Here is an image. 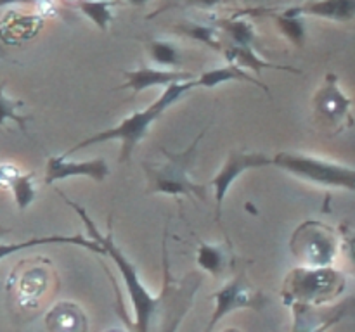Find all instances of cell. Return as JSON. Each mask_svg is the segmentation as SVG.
Wrapping results in <instances>:
<instances>
[{
  "label": "cell",
  "mask_w": 355,
  "mask_h": 332,
  "mask_svg": "<svg viewBox=\"0 0 355 332\" xmlns=\"http://www.w3.org/2000/svg\"><path fill=\"white\" fill-rule=\"evenodd\" d=\"M218 26L224 28L238 47H253L257 40L255 28L246 19H224L218 21Z\"/></svg>",
  "instance_id": "44dd1931"
},
{
  "label": "cell",
  "mask_w": 355,
  "mask_h": 332,
  "mask_svg": "<svg viewBox=\"0 0 355 332\" xmlns=\"http://www.w3.org/2000/svg\"><path fill=\"white\" fill-rule=\"evenodd\" d=\"M0 185L12 190L14 201L21 211L26 210L37 197V187L31 173H21L12 165H0Z\"/></svg>",
  "instance_id": "5bb4252c"
},
{
  "label": "cell",
  "mask_w": 355,
  "mask_h": 332,
  "mask_svg": "<svg viewBox=\"0 0 355 332\" xmlns=\"http://www.w3.org/2000/svg\"><path fill=\"white\" fill-rule=\"evenodd\" d=\"M225 82L250 83V85L260 86V89H263L267 93H269V89H267L260 80L253 78V76H250L245 69H241L236 64H231V62H229L227 66H222V68H215V69H210V71L203 73L200 78L194 80V85L203 86V89H215V86Z\"/></svg>",
  "instance_id": "e0dca14e"
},
{
  "label": "cell",
  "mask_w": 355,
  "mask_h": 332,
  "mask_svg": "<svg viewBox=\"0 0 355 332\" xmlns=\"http://www.w3.org/2000/svg\"><path fill=\"white\" fill-rule=\"evenodd\" d=\"M110 175V166L103 158L89 159V161H71L62 154L51 156L45 166V183L58 182V180H66L69 176H87L96 182H103Z\"/></svg>",
  "instance_id": "30bf717a"
},
{
  "label": "cell",
  "mask_w": 355,
  "mask_h": 332,
  "mask_svg": "<svg viewBox=\"0 0 355 332\" xmlns=\"http://www.w3.org/2000/svg\"><path fill=\"white\" fill-rule=\"evenodd\" d=\"M193 89H196L193 82H184V83H173V85L166 86L165 92L151 104L146 109L142 111H135L134 114H130L128 118H125L120 124L113 128H107V130L99 131L96 135H90V137L83 138L80 144L73 145L69 151H66L64 158H69L73 152L80 151V149H85L89 145H96V144H103V142H110V140H118L121 142V152L118 156V161L120 163H127L130 159L132 152L134 149L137 147L139 142L146 137L148 130L151 128V124L155 123L158 118L163 116L166 109H168L172 104H175L177 100L182 99V95L186 92H191Z\"/></svg>",
  "instance_id": "6da1fadb"
},
{
  "label": "cell",
  "mask_w": 355,
  "mask_h": 332,
  "mask_svg": "<svg viewBox=\"0 0 355 332\" xmlns=\"http://www.w3.org/2000/svg\"><path fill=\"white\" fill-rule=\"evenodd\" d=\"M177 30L180 33L187 35V37L194 38V40L201 42V44L208 45L211 48H218L217 42V28L214 26H207V24H200V23H186V24H179Z\"/></svg>",
  "instance_id": "603a6c76"
},
{
  "label": "cell",
  "mask_w": 355,
  "mask_h": 332,
  "mask_svg": "<svg viewBox=\"0 0 355 332\" xmlns=\"http://www.w3.org/2000/svg\"><path fill=\"white\" fill-rule=\"evenodd\" d=\"M276 168L284 169L305 182L315 183L333 189H355V172L352 166L342 163L328 161L322 158H314L307 154H293V152H277L272 158Z\"/></svg>",
  "instance_id": "5b68a950"
},
{
  "label": "cell",
  "mask_w": 355,
  "mask_h": 332,
  "mask_svg": "<svg viewBox=\"0 0 355 332\" xmlns=\"http://www.w3.org/2000/svg\"><path fill=\"white\" fill-rule=\"evenodd\" d=\"M347 287V277L331 266H298L291 270L284 279V304H311L324 306L343 294Z\"/></svg>",
  "instance_id": "3957f363"
},
{
  "label": "cell",
  "mask_w": 355,
  "mask_h": 332,
  "mask_svg": "<svg viewBox=\"0 0 355 332\" xmlns=\"http://www.w3.org/2000/svg\"><path fill=\"white\" fill-rule=\"evenodd\" d=\"M272 165V158L262 154V152H239L232 151L225 159L224 166L220 172L210 180V185L215 190V203H217V220H220L222 204H224L225 196H227L229 189L232 183L238 180L245 172L255 168H263V166Z\"/></svg>",
  "instance_id": "9c48e42d"
},
{
  "label": "cell",
  "mask_w": 355,
  "mask_h": 332,
  "mask_svg": "<svg viewBox=\"0 0 355 332\" xmlns=\"http://www.w3.org/2000/svg\"><path fill=\"white\" fill-rule=\"evenodd\" d=\"M6 232H7L6 228H0V235H2V234H6Z\"/></svg>",
  "instance_id": "f1b7e54d"
},
{
  "label": "cell",
  "mask_w": 355,
  "mask_h": 332,
  "mask_svg": "<svg viewBox=\"0 0 355 332\" xmlns=\"http://www.w3.org/2000/svg\"><path fill=\"white\" fill-rule=\"evenodd\" d=\"M128 3H132V6H144V3H148L149 0H127Z\"/></svg>",
  "instance_id": "83f0119b"
},
{
  "label": "cell",
  "mask_w": 355,
  "mask_h": 332,
  "mask_svg": "<svg viewBox=\"0 0 355 332\" xmlns=\"http://www.w3.org/2000/svg\"><path fill=\"white\" fill-rule=\"evenodd\" d=\"M277 26H279L281 33L288 38V40L293 42L295 45H304L305 42V24L302 21L300 16L293 14L291 10H286L284 14L276 17Z\"/></svg>",
  "instance_id": "7402d4cb"
},
{
  "label": "cell",
  "mask_w": 355,
  "mask_h": 332,
  "mask_svg": "<svg viewBox=\"0 0 355 332\" xmlns=\"http://www.w3.org/2000/svg\"><path fill=\"white\" fill-rule=\"evenodd\" d=\"M78 9L82 10L83 16L87 19L92 21L99 30H107L110 28L111 19H113V12H111V0H80Z\"/></svg>",
  "instance_id": "d6986e66"
},
{
  "label": "cell",
  "mask_w": 355,
  "mask_h": 332,
  "mask_svg": "<svg viewBox=\"0 0 355 332\" xmlns=\"http://www.w3.org/2000/svg\"><path fill=\"white\" fill-rule=\"evenodd\" d=\"M315 120L329 128H342V124L352 123V100L343 93L338 78L335 75L326 76V82L314 95Z\"/></svg>",
  "instance_id": "ba28073f"
},
{
  "label": "cell",
  "mask_w": 355,
  "mask_h": 332,
  "mask_svg": "<svg viewBox=\"0 0 355 332\" xmlns=\"http://www.w3.org/2000/svg\"><path fill=\"white\" fill-rule=\"evenodd\" d=\"M293 308V327L291 332H328L333 325L345 318L349 306H311V304H291Z\"/></svg>",
  "instance_id": "8fae6325"
},
{
  "label": "cell",
  "mask_w": 355,
  "mask_h": 332,
  "mask_svg": "<svg viewBox=\"0 0 355 332\" xmlns=\"http://www.w3.org/2000/svg\"><path fill=\"white\" fill-rule=\"evenodd\" d=\"M225 332H238V331H225Z\"/></svg>",
  "instance_id": "f546056e"
},
{
  "label": "cell",
  "mask_w": 355,
  "mask_h": 332,
  "mask_svg": "<svg viewBox=\"0 0 355 332\" xmlns=\"http://www.w3.org/2000/svg\"><path fill=\"white\" fill-rule=\"evenodd\" d=\"M203 133L194 138L193 144L182 152H170L163 149L166 161L163 165H144L148 187L146 194H168V196H196L207 201V187L191 178V165L196 156V147Z\"/></svg>",
  "instance_id": "277c9868"
},
{
  "label": "cell",
  "mask_w": 355,
  "mask_h": 332,
  "mask_svg": "<svg viewBox=\"0 0 355 332\" xmlns=\"http://www.w3.org/2000/svg\"><path fill=\"white\" fill-rule=\"evenodd\" d=\"M3 89H6V82H0V127H2L7 120H10L16 121L23 130H26L28 118L21 116V114L17 113V109L23 106V102H21V100H12L10 97H7L6 93H3Z\"/></svg>",
  "instance_id": "cb8c5ba5"
},
{
  "label": "cell",
  "mask_w": 355,
  "mask_h": 332,
  "mask_svg": "<svg viewBox=\"0 0 355 332\" xmlns=\"http://www.w3.org/2000/svg\"><path fill=\"white\" fill-rule=\"evenodd\" d=\"M295 256L304 265L312 268L331 266L338 252V241L335 234L318 221H305L297 228L291 241Z\"/></svg>",
  "instance_id": "8992f818"
},
{
  "label": "cell",
  "mask_w": 355,
  "mask_h": 332,
  "mask_svg": "<svg viewBox=\"0 0 355 332\" xmlns=\"http://www.w3.org/2000/svg\"><path fill=\"white\" fill-rule=\"evenodd\" d=\"M149 54L155 62L162 66H179L180 64V52L175 45L166 44V42H153L149 45Z\"/></svg>",
  "instance_id": "d4e9b609"
},
{
  "label": "cell",
  "mask_w": 355,
  "mask_h": 332,
  "mask_svg": "<svg viewBox=\"0 0 355 332\" xmlns=\"http://www.w3.org/2000/svg\"><path fill=\"white\" fill-rule=\"evenodd\" d=\"M37 0H0V7L12 6V3H35Z\"/></svg>",
  "instance_id": "4316f807"
},
{
  "label": "cell",
  "mask_w": 355,
  "mask_h": 332,
  "mask_svg": "<svg viewBox=\"0 0 355 332\" xmlns=\"http://www.w3.org/2000/svg\"><path fill=\"white\" fill-rule=\"evenodd\" d=\"M291 12L300 16V14H309V16L321 17V19L329 21H345L354 19L355 16V0H318L307 6L291 9Z\"/></svg>",
  "instance_id": "2e32d148"
},
{
  "label": "cell",
  "mask_w": 355,
  "mask_h": 332,
  "mask_svg": "<svg viewBox=\"0 0 355 332\" xmlns=\"http://www.w3.org/2000/svg\"><path fill=\"white\" fill-rule=\"evenodd\" d=\"M61 194V192H59ZM62 199L80 214V218L83 220L85 223L87 230H89L90 235H94V241L104 249V255L111 256L113 261L116 263L118 270L121 272V277H123V282L125 287L128 290V296H130L132 301V308H134V313H135V322H134V329L135 332H151V325L153 320H155V313L158 311L159 304H162V299L159 297H155L149 294V290L142 286L141 279H139V273L137 268H135L134 263L123 255L120 248L116 246L114 242L113 234H101L99 228L96 227V223L92 221V218L87 214V211L83 210L82 206H78L76 203H73L71 199L61 194Z\"/></svg>",
  "instance_id": "7a4b0ae2"
},
{
  "label": "cell",
  "mask_w": 355,
  "mask_h": 332,
  "mask_svg": "<svg viewBox=\"0 0 355 332\" xmlns=\"http://www.w3.org/2000/svg\"><path fill=\"white\" fill-rule=\"evenodd\" d=\"M198 265L217 277L224 272L225 265H227V255L220 246L201 244L198 248Z\"/></svg>",
  "instance_id": "ffe728a7"
},
{
  "label": "cell",
  "mask_w": 355,
  "mask_h": 332,
  "mask_svg": "<svg viewBox=\"0 0 355 332\" xmlns=\"http://www.w3.org/2000/svg\"><path fill=\"white\" fill-rule=\"evenodd\" d=\"M110 332H121V331H110Z\"/></svg>",
  "instance_id": "4dcf8cb0"
},
{
  "label": "cell",
  "mask_w": 355,
  "mask_h": 332,
  "mask_svg": "<svg viewBox=\"0 0 355 332\" xmlns=\"http://www.w3.org/2000/svg\"><path fill=\"white\" fill-rule=\"evenodd\" d=\"M44 244H73V246H80V248L89 249V251L104 255V249L101 248L94 239H87L85 235H45V237H33V239H28V241L0 244V259L21 251V249L35 248V246H44Z\"/></svg>",
  "instance_id": "9a60e30c"
},
{
  "label": "cell",
  "mask_w": 355,
  "mask_h": 332,
  "mask_svg": "<svg viewBox=\"0 0 355 332\" xmlns=\"http://www.w3.org/2000/svg\"><path fill=\"white\" fill-rule=\"evenodd\" d=\"M225 59H227L231 64L239 66L241 69L246 68V69H252V71L255 73L263 71V69H281V71L300 73L298 69L288 68V66H281V64H274V62H269V61H263V59L253 50V47H238V45H234V47L225 50Z\"/></svg>",
  "instance_id": "ac0fdd59"
},
{
  "label": "cell",
  "mask_w": 355,
  "mask_h": 332,
  "mask_svg": "<svg viewBox=\"0 0 355 332\" xmlns=\"http://www.w3.org/2000/svg\"><path fill=\"white\" fill-rule=\"evenodd\" d=\"M45 327L49 332H87L89 318L80 304L73 301H61L47 311Z\"/></svg>",
  "instance_id": "4fadbf2b"
},
{
  "label": "cell",
  "mask_w": 355,
  "mask_h": 332,
  "mask_svg": "<svg viewBox=\"0 0 355 332\" xmlns=\"http://www.w3.org/2000/svg\"><path fill=\"white\" fill-rule=\"evenodd\" d=\"M215 310L211 313L210 324H208L207 332L214 331L215 325L222 320L227 313L241 308H260L263 303V296L259 289L248 282L245 275L234 277L229 280L220 290L214 294Z\"/></svg>",
  "instance_id": "52a82bcc"
},
{
  "label": "cell",
  "mask_w": 355,
  "mask_h": 332,
  "mask_svg": "<svg viewBox=\"0 0 355 332\" xmlns=\"http://www.w3.org/2000/svg\"><path fill=\"white\" fill-rule=\"evenodd\" d=\"M127 82L118 89L132 90L134 93L142 90L153 89V86H170L173 83L193 82L194 75L189 71H179V69H153V68H139L134 71L125 73Z\"/></svg>",
  "instance_id": "7c38bea8"
},
{
  "label": "cell",
  "mask_w": 355,
  "mask_h": 332,
  "mask_svg": "<svg viewBox=\"0 0 355 332\" xmlns=\"http://www.w3.org/2000/svg\"><path fill=\"white\" fill-rule=\"evenodd\" d=\"M187 2L198 7H215L222 2H227V0H187Z\"/></svg>",
  "instance_id": "484cf974"
}]
</instances>
